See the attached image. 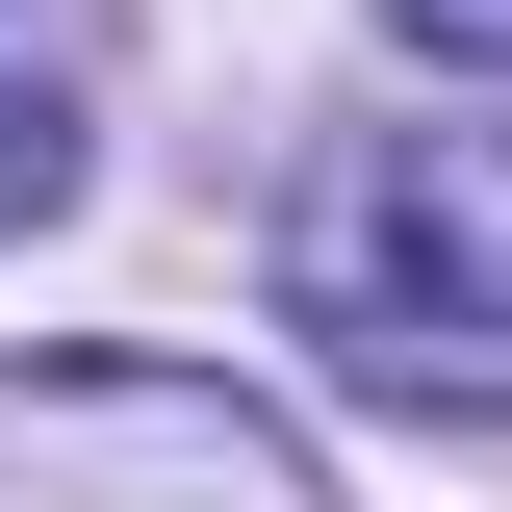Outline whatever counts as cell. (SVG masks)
<instances>
[{
  "label": "cell",
  "mask_w": 512,
  "mask_h": 512,
  "mask_svg": "<svg viewBox=\"0 0 512 512\" xmlns=\"http://www.w3.org/2000/svg\"><path fill=\"white\" fill-rule=\"evenodd\" d=\"M77 26H103V0H0V205L77 180Z\"/></svg>",
  "instance_id": "3957f363"
},
{
  "label": "cell",
  "mask_w": 512,
  "mask_h": 512,
  "mask_svg": "<svg viewBox=\"0 0 512 512\" xmlns=\"http://www.w3.org/2000/svg\"><path fill=\"white\" fill-rule=\"evenodd\" d=\"M384 26H410L436 77H512V0H384Z\"/></svg>",
  "instance_id": "277c9868"
},
{
  "label": "cell",
  "mask_w": 512,
  "mask_h": 512,
  "mask_svg": "<svg viewBox=\"0 0 512 512\" xmlns=\"http://www.w3.org/2000/svg\"><path fill=\"white\" fill-rule=\"evenodd\" d=\"M282 308L384 410H512V103L461 128H333L282 205Z\"/></svg>",
  "instance_id": "6da1fadb"
},
{
  "label": "cell",
  "mask_w": 512,
  "mask_h": 512,
  "mask_svg": "<svg viewBox=\"0 0 512 512\" xmlns=\"http://www.w3.org/2000/svg\"><path fill=\"white\" fill-rule=\"evenodd\" d=\"M0 512H333V461L205 359H0Z\"/></svg>",
  "instance_id": "7a4b0ae2"
}]
</instances>
